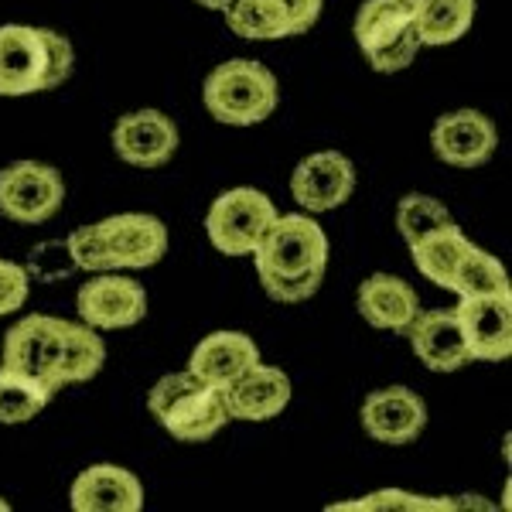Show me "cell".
Returning <instances> with one entry per match:
<instances>
[{"mask_svg":"<svg viewBox=\"0 0 512 512\" xmlns=\"http://www.w3.org/2000/svg\"><path fill=\"white\" fill-rule=\"evenodd\" d=\"M113 151L120 161L134 168L154 171L164 168L178 151V127L161 110H134L123 113L113 127Z\"/></svg>","mask_w":512,"mask_h":512,"instance_id":"cell-12","label":"cell"},{"mask_svg":"<svg viewBox=\"0 0 512 512\" xmlns=\"http://www.w3.org/2000/svg\"><path fill=\"white\" fill-rule=\"evenodd\" d=\"M403 335L410 338V349H414L417 359L434 373H458L468 362H475L454 311H417V318L410 321Z\"/></svg>","mask_w":512,"mask_h":512,"instance_id":"cell-16","label":"cell"},{"mask_svg":"<svg viewBox=\"0 0 512 512\" xmlns=\"http://www.w3.org/2000/svg\"><path fill=\"white\" fill-rule=\"evenodd\" d=\"M79 318L96 332H117V328H134L147 315V291L137 280L103 270L93 280L79 287L76 297Z\"/></svg>","mask_w":512,"mask_h":512,"instance_id":"cell-8","label":"cell"},{"mask_svg":"<svg viewBox=\"0 0 512 512\" xmlns=\"http://www.w3.org/2000/svg\"><path fill=\"white\" fill-rule=\"evenodd\" d=\"M28 291H31V277L21 263H11V260H0V318L11 315V311L24 308L28 301Z\"/></svg>","mask_w":512,"mask_h":512,"instance_id":"cell-30","label":"cell"},{"mask_svg":"<svg viewBox=\"0 0 512 512\" xmlns=\"http://www.w3.org/2000/svg\"><path fill=\"white\" fill-rule=\"evenodd\" d=\"M226 24L229 31L246 41H274V38H291L287 35V21L280 14L274 0H233L226 7Z\"/></svg>","mask_w":512,"mask_h":512,"instance_id":"cell-26","label":"cell"},{"mask_svg":"<svg viewBox=\"0 0 512 512\" xmlns=\"http://www.w3.org/2000/svg\"><path fill=\"white\" fill-rule=\"evenodd\" d=\"M434 158L451 168H482L499 147V130L482 110H454L431 127Z\"/></svg>","mask_w":512,"mask_h":512,"instance_id":"cell-11","label":"cell"},{"mask_svg":"<svg viewBox=\"0 0 512 512\" xmlns=\"http://www.w3.org/2000/svg\"><path fill=\"white\" fill-rule=\"evenodd\" d=\"M277 219V205L260 188H229L205 216L209 243L226 256H253Z\"/></svg>","mask_w":512,"mask_h":512,"instance_id":"cell-6","label":"cell"},{"mask_svg":"<svg viewBox=\"0 0 512 512\" xmlns=\"http://www.w3.org/2000/svg\"><path fill=\"white\" fill-rule=\"evenodd\" d=\"M362 431L373 441L400 448V444H414L427 427V403L424 396L407 390V386H383L373 390L362 400L359 410Z\"/></svg>","mask_w":512,"mask_h":512,"instance_id":"cell-10","label":"cell"},{"mask_svg":"<svg viewBox=\"0 0 512 512\" xmlns=\"http://www.w3.org/2000/svg\"><path fill=\"white\" fill-rule=\"evenodd\" d=\"M226 403H229V417L233 420H250V424L274 420L284 414L287 403H291V379L274 366L256 362V366L246 369L236 383L226 386Z\"/></svg>","mask_w":512,"mask_h":512,"instance_id":"cell-18","label":"cell"},{"mask_svg":"<svg viewBox=\"0 0 512 512\" xmlns=\"http://www.w3.org/2000/svg\"><path fill=\"white\" fill-rule=\"evenodd\" d=\"M355 192V164L342 151H318L297 161L291 195L308 212H332Z\"/></svg>","mask_w":512,"mask_h":512,"instance_id":"cell-14","label":"cell"},{"mask_svg":"<svg viewBox=\"0 0 512 512\" xmlns=\"http://www.w3.org/2000/svg\"><path fill=\"white\" fill-rule=\"evenodd\" d=\"M55 390L38 376L0 366V424H28L52 403Z\"/></svg>","mask_w":512,"mask_h":512,"instance_id":"cell-24","label":"cell"},{"mask_svg":"<svg viewBox=\"0 0 512 512\" xmlns=\"http://www.w3.org/2000/svg\"><path fill=\"white\" fill-rule=\"evenodd\" d=\"M106 366V345L96 335V328H89L86 321H65L62 332V355H59V369H55V383L72 386V383H86V379L99 376V369Z\"/></svg>","mask_w":512,"mask_h":512,"instance_id":"cell-21","label":"cell"},{"mask_svg":"<svg viewBox=\"0 0 512 512\" xmlns=\"http://www.w3.org/2000/svg\"><path fill=\"white\" fill-rule=\"evenodd\" d=\"M7 509H11V506H7V502H4V499H0V512H7Z\"/></svg>","mask_w":512,"mask_h":512,"instance_id":"cell-34","label":"cell"},{"mask_svg":"<svg viewBox=\"0 0 512 512\" xmlns=\"http://www.w3.org/2000/svg\"><path fill=\"white\" fill-rule=\"evenodd\" d=\"M263 291L280 304H301L318 294L328 270V236L311 216H277L253 250Z\"/></svg>","mask_w":512,"mask_h":512,"instance_id":"cell-1","label":"cell"},{"mask_svg":"<svg viewBox=\"0 0 512 512\" xmlns=\"http://www.w3.org/2000/svg\"><path fill=\"white\" fill-rule=\"evenodd\" d=\"M69 239V250H72V260H76L79 270H86V274H103V270H113L110 267V256H106V246L103 239H99V229L96 222L93 226H82L76 229Z\"/></svg>","mask_w":512,"mask_h":512,"instance_id":"cell-29","label":"cell"},{"mask_svg":"<svg viewBox=\"0 0 512 512\" xmlns=\"http://www.w3.org/2000/svg\"><path fill=\"white\" fill-rule=\"evenodd\" d=\"M287 21V35H304L321 18V0H274Z\"/></svg>","mask_w":512,"mask_h":512,"instance_id":"cell-32","label":"cell"},{"mask_svg":"<svg viewBox=\"0 0 512 512\" xmlns=\"http://www.w3.org/2000/svg\"><path fill=\"white\" fill-rule=\"evenodd\" d=\"M62 332H65L62 318H52V315L21 318L4 338V366L45 379V383L59 393L55 369H59V355H62Z\"/></svg>","mask_w":512,"mask_h":512,"instance_id":"cell-13","label":"cell"},{"mask_svg":"<svg viewBox=\"0 0 512 512\" xmlns=\"http://www.w3.org/2000/svg\"><path fill=\"white\" fill-rule=\"evenodd\" d=\"M468 250H472V239L461 233L458 226H448L410 246V256H414V267L420 277L448 291L454 270H458V263L465 260Z\"/></svg>","mask_w":512,"mask_h":512,"instance_id":"cell-22","label":"cell"},{"mask_svg":"<svg viewBox=\"0 0 512 512\" xmlns=\"http://www.w3.org/2000/svg\"><path fill=\"white\" fill-rule=\"evenodd\" d=\"M76 69L72 41L48 28L4 24L0 28V96L48 93L69 82Z\"/></svg>","mask_w":512,"mask_h":512,"instance_id":"cell-2","label":"cell"},{"mask_svg":"<svg viewBox=\"0 0 512 512\" xmlns=\"http://www.w3.org/2000/svg\"><path fill=\"white\" fill-rule=\"evenodd\" d=\"M69 502L76 512H140L144 485L120 465H89L72 482Z\"/></svg>","mask_w":512,"mask_h":512,"instance_id":"cell-17","label":"cell"},{"mask_svg":"<svg viewBox=\"0 0 512 512\" xmlns=\"http://www.w3.org/2000/svg\"><path fill=\"white\" fill-rule=\"evenodd\" d=\"M352 35L366 62L386 76L410 69V62L424 48L417 35L414 7L407 0H366L355 14Z\"/></svg>","mask_w":512,"mask_h":512,"instance_id":"cell-5","label":"cell"},{"mask_svg":"<svg viewBox=\"0 0 512 512\" xmlns=\"http://www.w3.org/2000/svg\"><path fill=\"white\" fill-rule=\"evenodd\" d=\"M202 99L212 120L229 123V127H253V123L274 117L280 103V86L277 76L263 62L233 59L209 72Z\"/></svg>","mask_w":512,"mask_h":512,"instance_id":"cell-4","label":"cell"},{"mask_svg":"<svg viewBox=\"0 0 512 512\" xmlns=\"http://www.w3.org/2000/svg\"><path fill=\"white\" fill-rule=\"evenodd\" d=\"M355 304H359V315L369 321L379 332H393L403 335L410 328V321L417 318L420 311V297L407 280L393 277V274H373L369 280H362L359 294H355Z\"/></svg>","mask_w":512,"mask_h":512,"instance_id":"cell-20","label":"cell"},{"mask_svg":"<svg viewBox=\"0 0 512 512\" xmlns=\"http://www.w3.org/2000/svg\"><path fill=\"white\" fill-rule=\"evenodd\" d=\"M260 362V349L250 335L243 332H212L192 349L188 359V373L205 379V383L226 390L229 383H236L250 366Z\"/></svg>","mask_w":512,"mask_h":512,"instance_id":"cell-19","label":"cell"},{"mask_svg":"<svg viewBox=\"0 0 512 512\" xmlns=\"http://www.w3.org/2000/svg\"><path fill=\"white\" fill-rule=\"evenodd\" d=\"M448 226H454L451 212L431 195H420V192L403 195L400 205H396V229L407 239V246L420 243V239L431 233H441V229H448Z\"/></svg>","mask_w":512,"mask_h":512,"instance_id":"cell-27","label":"cell"},{"mask_svg":"<svg viewBox=\"0 0 512 512\" xmlns=\"http://www.w3.org/2000/svg\"><path fill=\"white\" fill-rule=\"evenodd\" d=\"M65 181L52 164L14 161L0 171V216L18 226H41L62 209Z\"/></svg>","mask_w":512,"mask_h":512,"instance_id":"cell-7","label":"cell"},{"mask_svg":"<svg viewBox=\"0 0 512 512\" xmlns=\"http://www.w3.org/2000/svg\"><path fill=\"white\" fill-rule=\"evenodd\" d=\"M451 506V502H427L420 495H407V492H373L362 502H352V506H338V509H441Z\"/></svg>","mask_w":512,"mask_h":512,"instance_id":"cell-31","label":"cell"},{"mask_svg":"<svg viewBox=\"0 0 512 512\" xmlns=\"http://www.w3.org/2000/svg\"><path fill=\"white\" fill-rule=\"evenodd\" d=\"M458 297H485V294H512L509 274L492 253H485L482 246L472 243V250L465 253V260L458 263L451 277V287Z\"/></svg>","mask_w":512,"mask_h":512,"instance_id":"cell-25","label":"cell"},{"mask_svg":"<svg viewBox=\"0 0 512 512\" xmlns=\"http://www.w3.org/2000/svg\"><path fill=\"white\" fill-rule=\"evenodd\" d=\"M198 7H209V11H226L233 0H195Z\"/></svg>","mask_w":512,"mask_h":512,"instance_id":"cell-33","label":"cell"},{"mask_svg":"<svg viewBox=\"0 0 512 512\" xmlns=\"http://www.w3.org/2000/svg\"><path fill=\"white\" fill-rule=\"evenodd\" d=\"M28 277L41 280V284H52V280H62L69 274H76V260H72V250H69V239H45L38 243L35 250L28 256Z\"/></svg>","mask_w":512,"mask_h":512,"instance_id":"cell-28","label":"cell"},{"mask_svg":"<svg viewBox=\"0 0 512 512\" xmlns=\"http://www.w3.org/2000/svg\"><path fill=\"white\" fill-rule=\"evenodd\" d=\"M407 4H417V0H407Z\"/></svg>","mask_w":512,"mask_h":512,"instance_id":"cell-35","label":"cell"},{"mask_svg":"<svg viewBox=\"0 0 512 512\" xmlns=\"http://www.w3.org/2000/svg\"><path fill=\"white\" fill-rule=\"evenodd\" d=\"M414 21L420 45H451L468 35L475 21V0H417Z\"/></svg>","mask_w":512,"mask_h":512,"instance_id":"cell-23","label":"cell"},{"mask_svg":"<svg viewBox=\"0 0 512 512\" xmlns=\"http://www.w3.org/2000/svg\"><path fill=\"white\" fill-rule=\"evenodd\" d=\"M99 239L106 246L113 270H144L164 260L168 253V226L158 216L144 212H120L96 222Z\"/></svg>","mask_w":512,"mask_h":512,"instance_id":"cell-9","label":"cell"},{"mask_svg":"<svg viewBox=\"0 0 512 512\" xmlns=\"http://www.w3.org/2000/svg\"><path fill=\"white\" fill-rule=\"evenodd\" d=\"M147 407H151V414L158 417L164 431L188 444L209 441L233 420L229 417L226 390L192 376L188 369L161 376L154 383L151 396H147Z\"/></svg>","mask_w":512,"mask_h":512,"instance_id":"cell-3","label":"cell"},{"mask_svg":"<svg viewBox=\"0 0 512 512\" xmlns=\"http://www.w3.org/2000/svg\"><path fill=\"white\" fill-rule=\"evenodd\" d=\"M468 352L478 362H506L512 355V294L461 297L454 308Z\"/></svg>","mask_w":512,"mask_h":512,"instance_id":"cell-15","label":"cell"}]
</instances>
